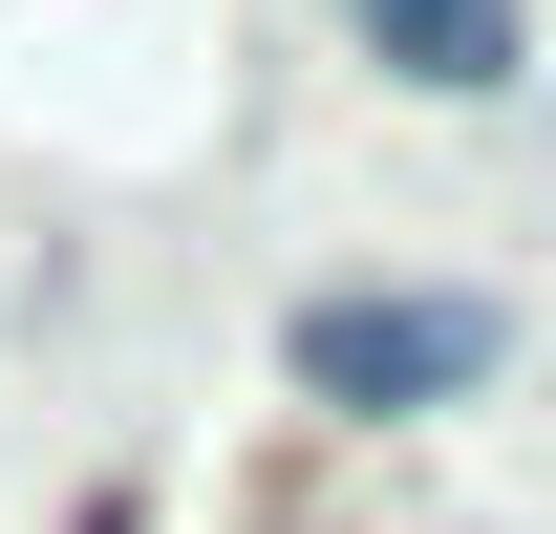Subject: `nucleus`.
Instances as JSON below:
<instances>
[{"mask_svg":"<svg viewBox=\"0 0 556 534\" xmlns=\"http://www.w3.org/2000/svg\"><path fill=\"white\" fill-rule=\"evenodd\" d=\"M343 22H364V65H386V86H471V107L514 86V43H535L514 0H343Z\"/></svg>","mask_w":556,"mask_h":534,"instance_id":"f03ea898","label":"nucleus"},{"mask_svg":"<svg viewBox=\"0 0 556 534\" xmlns=\"http://www.w3.org/2000/svg\"><path fill=\"white\" fill-rule=\"evenodd\" d=\"M300 406H364V428H407V406H471L492 364H514V321L492 300H407V278H343V300H300Z\"/></svg>","mask_w":556,"mask_h":534,"instance_id":"f257e3e1","label":"nucleus"}]
</instances>
